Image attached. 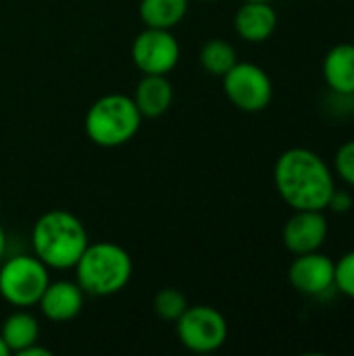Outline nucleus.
<instances>
[{"label": "nucleus", "mask_w": 354, "mask_h": 356, "mask_svg": "<svg viewBox=\"0 0 354 356\" xmlns=\"http://www.w3.org/2000/svg\"><path fill=\"white\" fill-rule=\"evenodd\" d=\"M273 181L280 198L292 211H328L336 188L332 167L311 148L284 150L273 167Z\"/></svg>", "instance_id": "f257e3e1"}, {"label": "nucleus", "mask_w": 354, "mask_h": 356, "mask_svg": "<svg viewBox=\"0 0 354 356\" xmlns=\"http://www.w3.org/2000/svg\"><path fill=\"white\" fill-rule=\"evenodd\" d=\"M88 244L90 236L86 225L69 211H48L33 223L31 229L33 254L48 269H73Z\"/></svg>", "instance_id": "f03ea898"}, {"label": "nucleus", "mask_w": 354, "mask_h": 356, "mask_svg": "<svg viewBox=\"0 0 354 356\" xmlns=\"http://www.w3.org/2000/svg\"><path fill=\"white\" fill-rule=\"evenodd\" d=\"M75 282L86 296H113L125 290L134 275V263L129 252L115 242L88 244L79 261L75 263Z\"/></svg>", "instance_id": "7ed1b4c3"}, {"label": "nucleus", "mask_w": 354, "mask_h": 356, "mask_svg": "<svg viewBox=\"0 0 354 356\" xmlns=\"http://www.w3.org/2000/svg\"><path fill=\"white\" fill-rule=\"evenodd\" d=\"M142 115L127 94H104L88 108L83 119L86 136L100 148H117L136 138Z\"/></svg>", "instance_id": "20e7f679"}, {"label": "nucleus", "mask_w": 354, "mask_h": 356, "mask_svg": "<svg viewBox=\"0 0 354 356\" xmlns=\"http://www.w3.org/2000/svg\"><path fill=\"white\" fill-rule=\"evenodd\" d=\"M48 284V267L35 254H15L0 267V296L15 309L38 305Z\"/></svg>", "instance_id": "39448f33"}, {"label": "nucleus", "mask_w": 354, "mask_h": 356, "mask_svg": "<svg viewBox=\"0 0 354 356\" xmlns=\"http://www.w3.org/2000/svg\"><path fill=\"white\" fill-rule=\"evenodd\" d=\"M175 334L184 348L198 355L219 350L227 342V319L211 305H196L184 311L175 321Z\"/></svg>", "instance_id": "423d86ee"}, {"label": "nucleus", "mask_w": 354, "mask_h": 356, "mask_svg": "<svg viewBox=\"0 0 354 356\" xmlns=\"http://www.w3.org/2000/svg\"><path fill=\"white\" fill-rule=\"evenodd\" d=\"M227 100L244 113H261L271 104L273 81L269 73L255 63H236L223 77Z\"/></svg>", "instance_id": "0eeeda50"}, {"label": "nucleus", "mask_w": 354, "mask_h": 356, "mask_svg": "<svg viewBox=\"0 0 354 356\" xmlns=\"http://www.w3.org/2000/svg\"><path fill=\"white\" fill-rule=\"evenodd\" d=\"M131 60L144 75H167L179 60V42L171 29L146 27L131 44Z\"/></svg>", "instance_id": "6e6552de"}, {"label": "nucleus", "mask_w": 354, "mask_h": 356, "mask_svg": "<svg viewBox=\"0 0 354 356\" xmlns=\"http://www.w3.org/2000/svg\"><path fill=\"white\" fill-rule=\"evenodd\" d=\"M288 282L305 296H323L336 284V261L319 250L296 254L288 267Z\"/></svg>", "instance_id": "1a4fd4ad"}, {"label": "nucleus", "mask_w": 354, "mask_h": 356, "mask_svg": "<svg viewBox=\"0 0 354 356\" xmlns=\"http://www.w3.org/2000/svg\"><path fill=\"white\" fill-rule=\"evenodd\" d=\"M330 234L325 211H294V215L286 221L282 240L288 252L307 254L319 250Z\"/></svg>", "instance_id": "9d476101"}, {"label": "nucleus", "mask_w": 354, "mask_h": 356, "mask_svg": "<svg viewBox=\"0 0 354 356\" xmlns=\"http://www.w3.org/2000/svg\"><path fill=\"white\" fill-rule=\"evenodd\" d=\"M83 298H86V292L81 290V286L77 282L58 280V282H50L46 286L38 305H40L42 315L48 321L65 323V321L75 319L81 313Z\"/></svg>", "instance_id": "9b49d317"}, {"label": "nucleus", "mask_w": 354, "mask_h": 356, "mask_svg": "<svg viewBox=\"0 0 354 356\" xmlns=\"http://www.w3.org/2000/svg\"><path fill=\"white\" fill-rule=\"evenodd\" d=\"M234 29L244 42L261 44L277 29V10L271 2L244 0L234 15Z\"/></svg>", "instance_id": "f8f14e48"}, {"label": "nucleus", "mask_w": 354, "mask_h": 356, "mask_svg": "<svg viewBox=\"0 0 354 356\" xmlns=\"http://www.w3.org/2000/svg\"><path fill=\"white\" fill-rule=\"evenodd\" d=\"M321 73L334 94L354 96V42L332 46L323 56Z\"/></svg>", "instance_id": "ddd939ff"}, {"label": "nucleus", "mask_w": 354, "mask_h": 356, "mask_svg": "<svg viewBox=\"0 0 354 356\" xmlns=\"http://www.w3.org/2000/svg\"><path fill=\"white\" fill-rule=\"evenodd\" d=\"M131 98L144 119H159L173 104V86L167 75H144Z\"/></svg>", "instance_id": "4468645a"}, {"label": "nucleus", "mask_w": 354, "mask_h": 356, "mask_svg": "<svg viewBox=\"0 0 354 356\" xmlns=\"http://www.w3.org/2000/svg\"><path fill=\"white\" fill-rule=\"evenodd\" d=\"M0 336H2V340H4V344H6L10 355L13 353L21 355L29 346L38 344V340H40V323L25 309H17L15 313H10L2 321Z\"/></svg>", "instance_id": "2eb2a0df"}, {"label": "nucleus", "mask_w": 354, "mask_h": 356, "mask_svg": "<svg viewBox=\"0 0 354 356\" xmlns=\"http://www.w3.org/2000/svg\"><path fill=\"white\" fill-rule=\"evenodd\" d=\"M190 0H142L140 19L146 27L173 29L188 15Z\"/></svg>", "instance_id": "dca6fc26"}, {"label": "nucleus", "mask_w": 354, "mask_h": 356, "mask_svg": "<svg viewBox=\"0 0 354 356\" xmlns=\"http://www.w3.org/2000/svg\"><path fill=\"white\" fill-rule=\"evenodd\" d=\"M198 60L202 69L213 75V77H223L236 63H238V52L236 48L221 38H211L209 42L202 44Z\"/></svg>", "instance_id": "f3484780"}, {"label": "nucleus", "mask_w": 354, "mask_h": 356, "mask_svg": "<svg viewBox=\"0 0 354 356\" xmlns=\"http://www.w3.org/2000/svg\"><path fill=\"white\" fill-rule=\"evenodd\" d=\"M152 307H154V313L163 321L175 323L184 315V311L188 309V298L177 288H163V290L156 292V296L152 300Z\"/></svg>", "instance_id": "a211bd4d"}, {"label": "nucleus", "mask_w": 354, "mask_h": 356, "mask_svg": "<svg viewBox=\"0 0 354 356\" xmlns=\"http://www.w3.org/2000/svg\"><path fill=\"white\" fill-rule=\"evenodd\" d=\"M338 179H342L348 188H354V140L344 142L334 154V169Z\"/></svg>", "instance_id": "6ab92c4d"}, {"label": "nucleus", "mask_w": 354, "mask_h": 356, "mask_svg": "<svg viewBox=\"0 0 354 356\" xmlns=\"http://www.w3.org/2000/svg\"><path fill=\"white\" fill-rule=\"evenodd\" d=\"M334 288L354 300V250L346 252L340 261H336V284H334Z\"/></svg>", "instance_id": "aec40b11"}, {"label": "nucleus", "mask_w": 354, "mask_h": 356, "mask_svg": "<svg viewBox=\"0 0 354 356\" xmlns=\"http://www.w3.org/2000/svg\"><path fill=\"white\" fill-rule=\"evenodd\" d=\"M354 207L353 194L348 190H338L334 188L332 196H330V202H328V211L336 213V215H344V213H351V209Z\"/></svg>", "instance_id": "412c9836"}, {"label": "nucleus", "mask_w": 354, "mask_h": 356, "mask_svg": "<svg viewBox=\"0 0 354 356\" xmlns=\"http://www.w3.org/2000/svg\"><path fill=\"white\" fill-rule=\"evenodd\" d=\"M21 356H50V350H48V348H40L38 344H33V346H29L27 350H23Z\"/></svg>", "instance_id": "4be33fe9"}, {"label": "nucleus", "mask_w": 354, "mask_h": 356, "mask_svg": "<svg viewBox=\"0 0 354 356\" xmlns=\"http://www.w3.org/2000/svg\"><path fill=\"white\" fill-rule=\"evenodd\" d=\"M4 252H6V232H4V227L0 223V261L4 257Z\"/></svg>", "instance_id": "5701e85b"}, {"label": "nucleus", "mask_w": 354, "mask_h": 356, "mask_svg": "<svg viewBox=\"0 0 354 356\" xmlns=\"http://www.w3.org/2000/svg\"><path fill=\"white\" fill-rule=\"evenodd\" d=\"M8 348H6V344H4V340H2V336H0V356H8Z\"/></svg>", "instance_id": "b1692460"}, {"label": "nucleus", "mask_w": 354, "mask_h": 356, "mask_svg": "<svg viewBox=\"0 0 354 356\" xmlns=\"http://www.w3.org/2000/svg\"><path fill=\"white\" fill-rule=\"evenodd\" d=\"M257 2H273V0H257Z\"/></svg>", "instance_id": "393cba45"}, {"label": "nucleus", "mask_w": 354, "mask_h": 356, "mask_svg": "<svg viewBox=\"0 0 354 356\" xmlns=\"http://www.w3.org/2000/svg\"><path fill=\"white\" fill-rule=\"evenodd\" d=\"M202 2H213V0H202Z\"/></svg>", "instance_id": "a878e982"}]
</instances>
